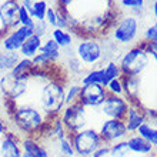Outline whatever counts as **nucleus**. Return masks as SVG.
<instances>
[{"instance_id": "f257e3e1", "label": "nucleus", "mask_w": 157, "mask_h": 157, "mask_svg": "<svg viewBox=\"0 0 157 157\" xmlns=\"http://www.w3.org/2000/svg\"><path fill=\"white\" fill-rule=\"evenodd\" d=\"M10 112V120L23 137H41V133H47L49 119L43 114L37 106L27 103H10L6 101Z\"/></svg>"}, {"instance_id": "f03ea898", "label": "nucleus", "mask_w": 157, "mask_h": 157, "mask_svg": "<svg viewBox=\"0 0 157 157\" xmlns=\"http://www.w3.org/2000/svg\"><path fill=\"white\" fill-rule=\"evenodd\" d=\"M64 91L66 86L63 80L52 77L43 82L39 91V106L43 114L49 120L60 116L64 107Z\"/></svg>"}, {"instance_id": "7ed1b4c3", "label": "nucleus", "mask_w": 157, "mask_h": 157, "mask_svg": "<svg viewBox=\"0 0 157 157\" xmlns=\"http://www.w3.org/2000/svg\"><path fill=\"white\" fill-rule=\"evenodd\" d=\"M149 64L150 56L146 52L144 41H140L139 44L130 47L119 62L121 76H141Z\"/></svg>"}, {"instance_id": "20e7f679", "label": "nucleus", "mask_w": 157, "mask_h": 157, "mask_svg": "<svg viewBox=\"0 0 157 157\" xmlns=\"http://www.w3.org/2000/svg\"><path fill=\"white\" fill-rule=\"evenodd\" d=\"M70 141L75 149L76 157H91V154L104 144L99 132L93 127H87L70 134Z\"/></svg>"}, {"instance_id": "39448f33", "label": "nucleus", "mask_w": 157, "mask_h": 157, "mask_svg": "<svg viewBox=\"0 0 157 157\" xmlns=\"http://www.w3.org/2000/svg\"><path fill=\"white\" fill-rule=\"evenodd\" d=\"M30 80L32 77H14L10 73H6L0 77V91L6 97V101L10 103H19L23 99L30 89Z\"/></svg>"}, {"instance_id": "423d86ee", "label": "nucleus", "mask_w": 157, "mask_h": 157, "mask_svg": "<svg viewBox=\"0 0 157 157\" xmlns=\"http://www.w3.org/2000/svg\"><path fill=\"white\" fill-rule=\"evenodd\" d=\"M75 54L82 64L94 69L104 60L103 46L96 37H84L76 44Z\"/></svg>"}, {"instance_id": "0eeeda50", "label": "nucleus", "mask_w": 157, "mask_h": 157, "mask_svg": "<svg viewBox=\"0 0 157 157\" xmlns=\"http://www.w3.org/2000/svg\"><path fill=\"white\" fill-rule=\"evenodd\" d=\"M140 21L134 14H127L117 20L112 27V39L119 44H130L137 39Z\"/></svg>"}, {"instance_id": "6e6552de", "label": "nucleus", "mask_w": 157, "mask_h": 157, "mask_svg": "<svg viewBox=\"0 0 157 157\" xmlns=\"http://www.w3.org/2000/svg\"><path fill=\"white\" fill-rule=\"evenodd\" d=\"M60 119H62L64 127L69 132V136L73 133H77L80 130L87 128V109L83 106L82 103H76L64 106L60 113Z\"/></svg>"}, {"instance_id": "1a4fd4ad", "label": "nucleus", "mask_w": 157, "mask_h": 157, "mask_svg": "<svg viewBox=\"0 0 157 157\" xmlns=\"http://www.w3.org/2000/svg\"><path fill=\"white\" fill-rule=\"evenodd\" d=\"M128 107H130V101L124 96L107 94V97L99 107V112L104 119L124 120Z\"/></svg>"}, {"instance_id": "9d476101", "label": "nucleus", "mask_w": 157, "mask_h": 157, "mask_svg": "<svg viewBox=\"0 0 157 157\" xmlns=\"http://www.w3.org/2000/svg\"><path fill=\"white\" fill-rule=\"evenodd\" d=\"M97 132H99L104 144L109 146L113 144V143H117V141L126 140L128 136L127 127H126L123 120L114 119H104Z\"/></svg>"}, {"instance_id": "9b49d317", "label": "nucleus", "mask_w": 157, "mask_h": 157, "mask_svg": "<svg viewBox=\"0 0 157 157\" xmlns=\"http://www.w3.org/2000/svg\"><path fill=\"white\" fill-rule=\"evenodd\" d=\"M107 94L106 87L101 84H84L80 90L78 103H82L86 109H99Z\"/></svg>"}, {"instance_id": "f8f14e48", "label": "nucleus", "mask_w": 157, "mask_h": 157, "mask_svg": "<svg viewBox=\"0 0 157 157\" xmlns=\"http://www.w3.org/2000/svg\"><path fill=\"white\" fill-rule=\"evenodd\" d=\"M19 0H3L0 2V27L3 30L4 36L10 30L16 29L19 26L17 12H19Z\"/></svg>"}, {"instance_id": "ddd939ff", "label": "nucleus", "mask_w": 157, "mask_h": 157, "mask_svg": "<svg viewBox=\"0 0 157 157\" xmlns=\"http://www.w3.org/2000/svg\"><path fill=\"white\" fill-rule=\"evenodd\" d=\"M33 34V29L25 27V26H17L16 29L10 30L3 39H2V46L3 50L7 52H19L27 39Z\"/></svg>"}, {"instance_id": "4468645a", "label": "nucleus", "mask_w": 157, "mask_h": 157, "mask_svg": "<svg viewBox=\"0 0 157 157\" xmlns=\"http://www.w3.org/2000/svg\"><path fill=\"white\" fill-rule=\"evenodd\" d=\"M23 149L21 141L17 133L9 130L2 139H0V157H21Z\"/></svg>"}, {"instance_id": "2eb2a0df", "label": "nucleus", "mask_w": 157, "mask_h": 157, "mask_svg": "<svg viewBox=\"0 0 157 157\" xmlns=\"http://www.w3.org/2000/svg\"><path fill=\"white\" fill-rule=\"evenodd\" d=\"M141 76H121L123 96L132 104H140L141 100Z\"/></svg>"}, {"instance_id": "dca6fc26", "label": "nucleus", "mask_w": 157, "mask_h": 157, "mask_svg": "<svg viewBox=\"0 0 157 157\" xmlns=\"http://www.w3.org/2000/svg\"><path fill=\"white\" fill-rule=\"evenodd\" d=\"M123 121L126 124V127H127L128 134H134L137 132V128L147 121V117H146V113L143 112V109L139 107L137 104L130 103V107H128Z\"/></svg>"}, {"instance_id": "f3484780", "label": "nucleus", "mask_w": 157, "mask_h": 157, "mask_svg": "<svg viewBox=\"0 0 157 157\" xmlns=\"http://www.w3.org/2000/svg\"><path fill=\"white\" fill-rule=\"evenodd\" d=\"M126 143H127V147H128V150H130V153H134V154L147 156V154L154 153V150H156L149 141H146L144 139L140 137L137 133L128 134L127 139H126Z\"/></svg>"}, {"instance_id": "a211bd4d", "label": "nucleus", "mask_w": 157, "mask_h": 157, "mask_svg": "<svg viewBox=\"0 0 157 157\" xmlns=\"http://www.w3.org/2000/svg\"><path fill=\"white\" fill-rule=\"evenodd\" d=\"M43 44V39L36 36V34H32L27 40L23 43V46L19 50V54L20 57L25 59H33L36 54L40 52V47Z\"/></svg>"}, {"instance_id": "6ab92c4d", "label": "nucleus", "mask_w": 157, "mask_h": 157, "mask_svg": "<svg viewBox=\"0 0 157 157\" xmlns=\"http://www.w3.org/2000/svg\"><path fill=\"white\" fill-rule=\"evenodd\" d=\"M47 136L53 137L54 140H62V139H66L69 137V132L67 128L64 127L60 116L54 117V119L49 120V126H47Z\"/></svg>"}, {"instance_id": "aec40b11", "label": "nucleus", "mask_w": 157, "mask_h": 157, "mask_svg": "<svg viewBox=\"0 0 157 157\" xmlns=\"http://www.w3.org/2000/svg\"><path fill=\"white\" fill-rule=\"evenodd\" d=\"M19 60H20L19 52H7V50L0 52V71L4 75L10 73Z\"/></svg>"}, {"instance_id": "412c9836", "label": "nucleus", "mask_w": 157, "mask_h": 157, "mask_svg": "<svg viewBox=\"0 0 157 157\" xmlns=\"http://www.w3.org/2000/svg\"><path fill=\"white\" fill-rule=\"evenodd\" d=\"M40 53H44L47 57L52 60V63H57L62 57V49L59 47V44L53 40L52 37L43 40V44L40 47Z\"/></svg>"}, {"instance_id": "4be33fe9", "label": "nucleus", "mask_w": 157, "mask_h": 157, "mask_svg": "<svg viewBox=\"0 0 157 157\" xmlns=\"http://www.w3.org/2000/svg\"><path fill=\"white\" fill-rule=\"evenodd\" d=\"M50 37L57 43L60 49H69L73 44V39H75L73 33H70L69 30H62L57 27L50 30Z\"/></svg>"}, {"instance_id": "5701e85b", "label": "nucleus", "mask_w": 157, "mask_h": 157, "mask_svg": "<svg viewBox=\"0 0 157 157\" xmlns=\"http://www.w3.org/2000/svg\"><path fill=\"white\" fill-rule=\"evenodd\" d=\"M136 133L140 137H143L146 141H149L154 149H157V127L154 124L146 121V123H143L140 127L137 128Z\"/></svg>"}, {"instance_id": "b1692460", "label": "nucleus", "mask_w": 157, "mask_h": 157, "mask_svg": "<svg viewBox=\"0 0 157 157\" xmlns=\"http://www.w3.org/2000/svg\"><path fill=\"white\" fill-rule=\"evenodd\" d=\"M103 78H104V73H103V67H94L90 70L82 75L80 77V84H101L103 86Z\"/></svg>"}, {"instance_id": "393cba45", "label": "nucleus", "mask_w": 157, "mask_h": 157, "mask_svg": "<svg viewBox=\"0 0 157 157\" xmlns=\"http://www.w3.org/2000/svg\"><path fill=\"white\" fill-rule=\"evenodd\" d=\"M103 73H104V78H103L104 87L107 86L112 80L121 77V70H120L119 63L114 62V60H107L106 66H103Z\"/></svg>"}, {"instance_id": "a878e982", "label": "nucleus", "mask_w": 157, "mask_h": 157, "mask_svg": "<svg viewBox=\"0 0 157 157\" xmlns=\"http://www.w3.org/2000/svg\"><path fill=\"white\" fill-rule=\"evenodd\" d=\"M34 69L33 66V62L32 59H25V57H20V60L17 62V64L14 66L10 75H13L14 77H30V71Z\"/></svg>"}, {"instance_id": "bb28decb", "label": "nucleus", "mask_w": 157, "mask_h": 157, "mask_svg": "<svg viewBox=\"0 0 157 157\" xmlns=\"http://www.w3.org/2000/svg\"><path fill=\"white\" fill-rule=\"evenodd\" d=\"M47 7H49V4L46 0H36L33 4V7H32V17L34 19V21H41L46 19V13H47Z\"/></svg>"}, {"instance_id": "cd10ccee", "label": "nucleus", "mask_w": 157, "mask_h": 157, "mask_svg": "<svg viewBox=\"0 0 157 157\" xmlns=\"http://www.w3.org/2000/svg\"><path fill=\"white\" fill-rule=\"evenodd\" d=\"M80 90H82V84H69L64 91V106L73 104L78 101V96H80Z\"/></svg>"}, {"instance_id": "c85d7f7f", "label": "nucleus", "mask_w": 157, "mask_h": 157, "mask_svg": "<svg viewBox=\"0 0 157 157\" xmlns=\"http://www.w3.org/2000/svg\"><path fill=\"white\" fill-rule=\"evenodd\" d=\"M130 156V150L127 147L126 140L117 141L110 144V151H109V157H128Z\"/></svg>"}, {"instance_id": "c756f323", "label": "nucleus", "mask_w": 157, "mask_h": 157, "mask_svg": "<svg viewBox=\"0 0 157 157\" xmlns=\"http://www.w3.org/2000/svg\"><path fill=\"white\" fill-rule=\"evenodd\" d=\"M17 19H19V26H25V27H30V29H33L34 19L32 17V14H30L29 10H26L23 6H19Z\"/></svg>"}, {"instance_id": "7c9ffc66", "label": "nucleus", "mask_w": 157, "mask_h": 157, "mask_svg": "<svg viewBox=\"0 0 157 157\" xmlns=\"http://www.w3.org/2000/svg\"><path fill=\"white\" fill-rule=\"evenodd\" d=\"M57 147L59 151L63 157H76L75 149H73V144L70 141V136L66 137V139H62V140L57 141Z\"/></svg>"}, {"instance_id": "2f4dec72", "label": "nucleus", "mask_w": 157, "mask_h": 157, "mask_svg": "<svg viewBox=\"0 0 157 157\" xmlns=\"http://www.w3.org/2000/svg\"><path fill=\"white\" fill-rule=\"evenodd\" d=\"M66 57H67V67H69L71 75H80L83 66H82V62L77 59V56L73 53V54H67Z\"/></svg>"}, {"instance_id": "473e14b6", "label": "nucleus", "mask_w": 157, "mask_h": 157, "mask_svg": "<svg viewBox=\"0 0 157 157\" xmlns=\"http://www.w3.org/2000/svg\"><path fill=\"white\" fill-rule=\"evenodd\" d=\"M144 2L146 0H121L120 4L126 9H130L133 10L134 13H139L140 14L143 12V9H144Z\"/></svg>"}, {"instance_id": "72a5a7b5", "label": "nucleus", "mask_w": 157, "mask_h": 157, "mask_svg": "<svg viewBox=\"0 0 157 157\" xmlns=\"http://www.w3.org/2000/svg\"><path fill=\"white\" fill-rule=\"evenodd\" d=\"M109 94H114V96H123V83H121V77L114 78L106 86Z\"/></svg>"}, {"instance_id": "f704fd0d", "label": "nucleus", "mask_w": 157, "mask_h": 157, "mask_svg": "<svg viewBox=\"0 0 157 157\" xmlns=\"http://www.w3.org/2000/svg\"><path fill=\"white\" fill-rule=\"evenodd\" d=\"M49 32V25L46 20H41V21H34V26H33V34L39 36V37H44L46 34Z\"/></svg>"}, {"instance_id": "c9c22d12", "label": "nucleus", "mask_w": 157, "mask_h": 157, "mask_svg": "<svg viewBox=\"0 0 157 157\" xmlns=\"http://www.w3.org/2000/svg\"><path fill=\"white\" fill-rule=\"evenodd\" d=\"M46 21H47V25L50 26V27H56V25H57V12H56V7H47V13H46Z\"/></svg>"}, {"instance_id": "e433bc0d", "label": "nucleus", "mask_w": 157, "mask_h": 157, "mask_svg": "<svg viewBox=\"0 0 157 157\" xmlns=\"http://www.w3.org/2000/svg\"><path fill=\"white\" fill-rule=\"evenodd\" d=\"M144 40L143 41H157V26L151 25L144 30Z\"/></svg>"}, {"instance_id": "4c0bfd02", "label": "nucleus", "mask_w": 157, "mask_h": 157, "mask_svg": "<svg viewBox=\"0 0 157 157\" xmlns=\"http://www.w3.org/2000/svg\"><path fill=\"white\" fill-rule=\"evenodd\" d=\"M146 52L157 64V41H144Z\"/></svg>"}, {"instance_id": "58836bf2", "label": "nucleus", "mask_w": 157, "mask_h": 157, "mask_svg": "<svg viewBox=\"0 0 157 157\" xmlns=\"http://www.w3.org/2000/svg\"><path fill=\"white\" fill-rule=\"evenodd\" d=\"M109 151H110V146L109 144H101L94 153L91 154V157H107Z\"/></svg>"}, {"instance_id": "ea45409f", "label": "nucleus", "mask_w": 157, "mask_h": 157, "mask_svg": "<svg viewBox=\"0 0 157 157\" xmlns=\"http://www.w3.org/2000/svg\"><path fill=\"white\" fill-rule=\"evenodd\" d=\"M56 2H57V7L63 9V10H69V7L75 3L76 0H56Z\"/></svg>"}, {"instance_id": "a19ab883", "label": "nucleus", "mask_w": 157, "mask_h": 157, "mask_svg": "<svg viewBox=\"0 0 157 157\" xmlns=\"http://www.w3.org/2000/svg\"><path fill=\"white\" fill-rule=\"evenodd\" d=\"M34 2H36V0H19L20 6H23V7H25L26 10H29V12H32V7H33Z\"/></svg>"}, {"instance_id": "79ce46f5", "label": "nucleus", "mask_w": 157, "mask_h": 157, "mask_svg": "<svg viewBox=\"0 0 157 157\" xmlns=\"http://www.w3.org/2000/svg\"><path fill=\"white\" fill-rule=\"evenodd\" d=\"M9 132V127H7V123L4 121V119L0 116V137H3L6 133Z\"/></svg>"}, {"instance_id": "37998d69", "label": "nucleus", "mask_w": 157, "mask_h": 157, "mask_svg": "<svg viewBox=\"0 0 157 157\" xmlns=\"http://www.w3.org/2000/svg\"><path fill=\"white\" fill-rule=\"evenodd\" d=\"M34 157H50V154H49V151H47V149L41 144L40 149H39V151L36 153V156H34Z\"/></svg>"}, {"instance_id": "c03bdc74", "label": "nucleus", "mask_w": 157, "mask_h": 157, "mask_svg": "<svg viewBox=\"0 0 157 157\" xmlns=\"http://www.w3.org/2000/svg\"><path fill=\"white\" fill-rule=\"evenodd\" d=\"M151 10H153V16L154 19L157 20V0H154L153 2V6H151Z\"/></svg>"}, {"instance_id": "a18cd8bd", "label": "nucleus", "mask_w": 157, "mask_h": 157, "mask_svg": "<svg viewBox=\"0 0 157 157\" xmlns=\"http://www.w3.org/2000/svg\"><path fill=\"white\" fill-rule=\"evenodd\" d=\"M21 157H32V156H30V154H27V153H25V151H23V154H21Z\"/></svg>"}, {"instance_id": "49530a36", "label": "nucleus", "mask_w": 157, "mask_h": 157, "mask_svg": "<svg viewBox=\"0 0 157 157\" xmlns=\"http://www.w3.org/2000/svg\"><path fill=\"white\" fill-rule=\"evenodd\" d=\"M154 26H157V20H156V23H154Z\"/></svg>"}, {"instance_id": "de8ad7c7", "label": "nucleus", "mask_w": 157, "mask_h": 157, "mask_svg": "<svg viewBox=\"0 0 157 157\" xmlns=\"http://www.w3.org/2000/svg\"><path fill=\"white\" fill-rule=\"evenodd\" d=\"M0 2H3V0H0Z\"/></svg>"}, {"instance_id": "09e8293b", "label": "nucleus", "mask_w": 157, "mask_h": 157, "mask_svg": "<svg viewBox=\"0 0 157 157\" xmlns=\"http://www.w3.org/2000/svg\"><path fill=\"white\" fill-rule=\"evenodd\" d=\"M120 2H121V0H120Z\"/></svg>"}]
</instances>
